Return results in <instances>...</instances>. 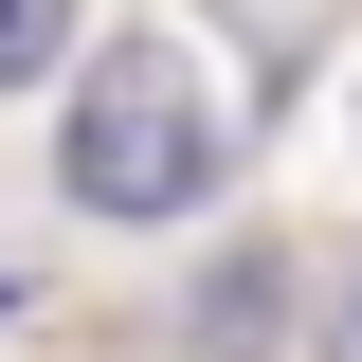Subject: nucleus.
<instances>
[{"label": "nucleus", "instance_id": "nucleus-1", "mask_svg": "<svg viewBox=\"0 0 362 362\" xmlns=\"http://www.w3.org/2000/svg\"><path fill=\"white\" fill-rule=\"evenodd\" d=\"M218 90L181 37H90L73 54V199L90 218H199L218 199Z\"/></svg>", "mask_w": 362, "mask_h": 362}, {"label": "nucleus", "instance_id": "nucleus-2", "mask_svg": "<svg viewBox=\"0 0 362 362\" xmlns=\"http://www.w3.org/2000/svg\"><path fill=\"white\" fill-rule=\"evenodd\" d=\"M235 344H272V254L218 272V308H199V362H235Z\"/></svg>", "mask_w": 362, "mask_h": 362}, {"label": "nucleus", "instance_id": "nucleus-3", "mask_svg": "<svg viewBox=\"0 0 362 362\" xmlns=\"http://www.w3.org/2000/svg\"><path fill=\"white\" fill-rule=\"evenodd\" d=\"M54 54H73V18H54V0H0V90H37Z\"/></svg>", "mask_w": 362, "mask_h": 362}, {"label": "nucleus", "instance_id": "nucleus-4", "mask_svg": "<svg viewBox=\"0 0 362 362\" xmlns=\"http://www.w3.org/2000/svg\"><path fill=\"white\" fill-rule=\"evenodd\" d=\"M326 362H362V290H344V344H326Z\"/></svg>", "mask_w": 362, "mask_h": 362}]
</instances>
